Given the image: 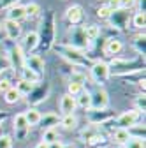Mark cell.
<instances>
[{"instance_id":"obj_3","label":"cell","mask_w":146,"mask_h":148,"mask_svg":"<svg viewBox=\"0 0 146 148\" xmlns=\"http://www.w3.org/2000/svg\"><path fill=\"white\" fill-rule=\"evenodd\" d=\"M92 78H93V81L95 83H104L107 78H109V74H111V69H109V65L106 64V62H95L93 65H92Z\"/></svg>"},{"instance_id":"obj_2","label":"cell","mask_w":146,"mask_h":148,"mask_svg":"<svg viewBox=\"0 0 146 148\" xmlns=\"http://www.w3.org/2000/svg\"><path fill=\"white\" fill-rule=\"evenodd\" d=\"M141 116V111L139 109H130V111H125V113H121L116 120L118 123V129H132L136 125V122L139 120Z\"/></svg>"},{"instance_id":"obj_37","label":"cell","mask_w":146,"mask_h":148,"mask_svg":"<svg viewBox=\"0 0 146 148\" xmlns=\"http://www.w3.org/2000/svg\"><path fill=\"white\" fill-rule=\"evenodd\" d=\"M137 106H139V108H143V109H144V97H143V99H139V101H137Z\"/></svg>"},{"instance_id":"obj_29","label":"cell","mask_w":146,"mask_h":148,"mask_svg":"<svg viewBox=\"0 0 146 148\" xmlns=\"http://www.w3.org/2000/svg\"><path fill=\"white\" fill-rule=\"evenodd\" d=\"M134 27L136 28H144V25H146V16H144V12H137L136 16H134Z\"/></svg>"},{"instance_id":"obj_13","label":"cell","mask_w":146,"mask_h":148,"mask_svg":"<svg viewBox=\"0 0 146 148\" xmlns=\"http://www.w3.org/2000/svg\"><path fill=\"white\" fill-rule=\"evenodd\" d=\"M123 49V44H121V41L120 39H107L106 41V46H104V53L106 55H118L120 51Z\"/></svg>"},{"instance_id":"obj_38","label":"cell","mask_w":146,"mask_h":148,"mask_svg":"<svg viewBox=\"0 0 146 148\" xmlns=\"http://www.w3.org/2000/svg\"><path fill=\"white\" fill-rule=\"evenodd\" d=\"M35 148H49V146H48V145H46V143H42V141H41V143H39V145H37V146H35Z\"/></svg>"},{"instance_id":"obj_10","label":"cell","mask_w":146,"mask_h":148,"mask_svg":"<svg viewBox=\"0 0 146 148\" xmlns=\"http://www.w3.org/2000/svg\"><path fill=\"white\" fill-rule=\"evenodd\" d=\"M70 37H72V48H76V49L85 48V46L88 44L86 37H85V32H83V28H72Z\"/></svg>"},{"instance_id":"obj_9","label":"cell","mask_w":146,"mask_h":148,"mask_svg":"<svg viewBox=\"0 0 146 148\" xmlns=\"http://www.w3.org/2000/svg\"><path fill=\"white\" fill-rule=\"evenodd\" d=\"M4 30H5V34H7V37H9L11 41H18V39H20V35H21V27H20V23H16V21L5 20Z\"/></svg>"},{"instance_id":"obj_19","label":"cell","mask_w":146,"mask_h":148,"mask_svg":"<svg viewBox=\"0 0 146 148\" xmlns=\"http://www.w3.org/2000/svg\"><path fill=\"white\" fill-rule=\"evenodd\" d=\"M21 79H25V81H28V83H39V79H41V76L37 72H33V71H30V69H27V67H23L21 71Z\"/></svg>"},{"instance_id":"obj_12","label":"cell","mask_w":146,"mask_h":148,"mask_svg":"<svg viewBox=\"0 0 146 148\" xmlns=\"http://www.w3.org/2000/svg\"><path fill=\"white\" fill-rule=\"evenodd\" d=\"M28 129H30V125H28V122H27V118H25L23 113H20V115L14 116V131H16L18 134H20V136H25Z\"/></svg>"},{"instance_id":"obj_1","label":"cell","mask_w":146,"mask_h":148,"mask_svg":"<svg viewBox=\"0 0 146 148\" xmlns=\"http://www.w3.org/2000/svg\"><path fill=\"white\" fill-rule=\"evenodd\" d=\"M107 104H109V97H107V92L104 88H95L90 94V108L92 109L102 111L107 108Z\"/></svg>"},{"instance_id":"obj_15","label":"cell","mask_w":146,"mask_h":148,"mask_svg":"<svg viewBox=\"0 0 146 148\" xmlns=\"http://www.w3.org/2000/svg\"><path fill=\"white\" fill-rule=\"evenodd\" d=\"M37 46H39V34L37 32H28L25 35V48H27V51H33Z\"/></svg>"},{"instance_id":"obj_30","label":"cell","mask_w":146,"mask_h":148,"mask_svg":"<svg viewBox=\"0 0 146 148\" xmlns=\"http://www.w3.org/2000/svg\"><path fill=\"white\" fill-rule=\"evenodd\" d=\"M85 81H86V76L83 72H72V76H70V83H78V85H85Z\"/></svg>"},{"instance_id":"obj_35","label":"cell","mask_w":146,"mask_h":148,"mask_svg":"<svg viewBox=\"0 0 146 148\" xmlns=\"http://www.w3.org/2000/svg\"><path fill=\"white\" fill-rule=\"evenodd\" d=\"M11 88H12V85H11L9 79H0V92H2V94H5V92L11 90Z\"/></svg>"},{"instance_id":"obj_17","label":"cell","mask_w":146,"mask_h":148,"mask_svg":"<svg viewBox=\"0 0 146 148\" xmlns=\"http://www.w3.org/2000/svg\"><path fill=\"white\" fill-rule=\"evenodd\" d=\"M14 88L20 92V95H30V92H33L35 85H33V83H28V81H25V79H20V81L16 83Z\"/></svg>"},{"instance_id":"obj_16","label":"cell","mask_w":146,"mask_h":148,"mask_svg":"<svg viewBox=\"0 0 146 148\" xmlns=\"http://www.w3.org/2000/svg\"><path fill=\"white\" fill-rule=\"evenodd\" d=\"M109 20L115 21V27L123 28V25L127 23V20H129V16H127V12H123V11H113V14H111Z\"/></svg>"},{"instance_id":"obj_34","label":"cell","mask_w":146,"mask_h":148,"mask_svg":"<svg viewBox=\"0 0 146 148\" xmlns=\"http://www.w3.org/2000/svg\"><path fill=\"white\" fill-rule=\"evenodd\" d=\"M0 148H12V138L7 134L0 136Z\"/></svg>"},{"instance_id":"obj_21","label":"cell","mask_w":146,"mask_h":148,"mask_svg":"<svg viewBox=\"0 0 146 148\" xmlns=\"http://www.w3.org/2000/svg\"><path fill=\"white\" fill-rule=\"evenodd\" d=\"M55 141H58V132H57V129H46L44 131V134H42V143H46V145H51V143H55Z\"/></svg>"},{"instance_id":"obj_5","label":"cell","mask_w":146,"mask_h":148,"mask_svg":"<svg viewBox=\"0 0 146 148\" xmlns=\"http://www.w3.org/2000/svg\"><path fill=\"white\" fill-rule=\"evenodd\" d=\"M60 51L63 53V57H65L67 60H70L72 64H76V65L86 64V58L81 55V51L76 49V48H72V46H60Z\"/></svg>"},{"instance_id":"obj_18","label":"cell","mask_w":146,"mask_h":148,"mask_svg":"<svg viewBox=\"0 0 146 148\" xmlns=\"http://www.w3.org/2000/svg\"><path fill=\"white\" fill-rule=\"evenodd\" d=\"M25 118H27V122H28V125L32 127V125H37L39 122H41V113L37 109H33V108H30L28 111H25Z\"/></svg>"},{"instance_id":"obj_11","label":"cell","mask_w":146,"mask_h":148,"mask_svg":"<svg viewBox=\"0 0 146 148\" xmlns=\"http://www.w3.org/2000/svg\"><path fill=\"white\" fill-rule=\"evenodd\" d=\"M65 18H67V20H69L72 25H78V23L83 20V9H81L79 5H72V7L67 9Z\"/></svg>"},{"instance_id":"obj_8","label":"cell","mask_w":146,"mask_h":148,"mask_svg":"<svg viewBox=\"0 0 146 148\" xmlns=\"http://www.w3.org/2000/svg\"><path fill=\"white\" fill-rule=\"evenodd\" d=\"M7 20L9 21H16V23H20L21 20H27V16H25V5H11L9 11H7Z\"/></svg>"},{"instance_id":"obj_22","label":"cell","mask_w":146,"mask_h":148,"mask_svg":"<svg viewBox=\"0 0 146 148\" xmlns=\"http://www.w3.org/2000/svg\"><path fill=\"white\" fill-rule=\"evenodd\" d=\"M20 97H21V95H20V92H18L14 86H12L11 90H7L5 94H4V99H5V102H7V104H16L18 101H20Z\"/></svg>"},{"instance_id":"obj_25","label":"cell","mask_w":146,"mask_h":148,"mask_svg":"<svg viewBox=\"0 0 146 148\" xmlns=\"http://www.w3.org/2000/svg\"><path fill=\"white\" fill-rule=\"evenodd\" d=\"M62 125H63V129H74L78 125V118L74 116V113H72V115H63Z\"/></svg>"},{"instance_id":"obj_36","label":"cell","mask_w":146,"mask_h":148,"mask_svg":"<svg viewBox=\"0 0 146 148\" xmlns=\"http://www.w3.org/2000/svg\"><path fill=\"white\" fill-rule=\"evenodd\" d=\"M49 148H63V143L62 141H55V143H51V145H48Z\"/></svg>"},{"instance_id":"obj_28","label":"cell","mask_w":146,"mask_h":148,"mask_svg":"<svg viewBox=\"0 0 146 148\" xmlns=\"http://www.w3.org/2000/svg\"><path fill=\"white\" fill-rule=\"evenodd\" d=\"M125 148H144V141L141 138H130L125 143Z\"/></svg>"},{"instance_id":"obj_33","label":"cell","mask_w":146,"mask_h":148,"mask_svg":"<svg viewBox=\"0 0 146 148\" xmlns=\"http://www.w3.org/2000/svg\"><path fill=\"white\" fill-rule=\"evenodd\" d=\"M116 2H118V7L121 11H129L130 7L136 5V0H116Z\"/></svg>"},{"instance_id":"obj_23","label":"cell","mask_w":146,"mask_h":148,"mask_svg":"<svg viewBox=\"0 0 146 148\" xmlns=\"http://www.w3.org/2000/svg\"><path fill=\"white\" fill-rule=\"evenodd\" d=\"M76 106H79L83 109H90V94L88 92H81L76 97Z\"/></svg>"},{"instance_id":"obj_24","label":"cell","mask_w":146,"mask_h":148,"mask_svg":"<svg viewBox=\"0 0 146 148\" xmlns=\"http://www.w3.org/2000/svg\"><path fill=\"white\" fill-rule=\"evenodd\" d=\"M41 12V7H39V4H35V2H30L28 5H25V16L27 18H35Z\"/></svg>"},{"instance_id":"obj_40","label":"cell","mask_w":146,"mask_h":148,"mask_svg":"<svg viewBox=\"0 0 146 148\" xmlns=\"http://www.w3.org/2000/svg\"><path fill=\"white\" fill-rule=\"evenodd\" d=\"M120 148H125V146H120Z\"/></svg>"},{"instance_id":"obj_7","label":"cell","mask_w":146,"mask_h":148,"mask_svg":"<svg viewBox=\"0 0 146 148\" xmlns=\"http://www.w3.org/2000/svg\"><path fill=\"white\" fill-rule=\"evenodd\" d=\"M76 109V97H72L69 94H65L62 99H60V111L63 115H72Z\"/></svg>"},{"instance_id":"obj_4","label":"cell","mask_w":146,"mask_h":148,"mask_svg":"<svg viewBox=\"0 0 146 148\" xmlns=\"http://www.w3.org/2000/svg\"><path fill=\"white\" fill-rule=\"evenodd\" d=\"M25 57H27V55H23V48L21 46H14L9 51V65L12 69L21 71L25 67Z\"/></svg>"},{"instance_id":"obj_39","label":"cell","mask_w":146,"mask_h":148,"mask_svg":"<svg viewBox=\"0 0 146 148\" xmlns=\"http://www.w3.org/2000/svg\"><path fill=\"white\" fill-rule=\"evenodd\" d=\"M0 32H2V23H0Z\"/></svg>"},{"instance_id":"obj_31","label":"cell","mask_w":146,"mask_h":148,"mask_svg":"<svg viewBox=\"0 0 146 148\" xmlns=\"http://www.w3.org/2000/svg\"><path fill=\"white\" fill-rule=\"evenodd\" d=\"M83 92V85H78V83H69V95H72V97H76V95H79Z\"/></svg>"},{"instance_id":"obj_32","label":"cell","mask_w":146,"mask_h":148,"mask_svg":"<svg viewBox=\"0 0 146 148\" xmlns=\"http://www.w3.org/2000/svg\"><path fill=\"white\" fill-rule=\"evenodd\" d=\"M97 134H99L97 127H90L88 131H86V129L83 131V138H85V141H90V139H93V138H95Z\"/></svg>"},{"instance_id":"obj_27","label":"cell","mask_w":146,"mask_h":148,"mask_svg":"<svg viewBox=\"0 0 146 148\" xmlns=\"http://www.w3.org/2000/svg\"><path fill=\"white\" fill-rule=\"evenodd\" d=\"M41 122H42V123H46V129H53L55 125L58 123V118L55 116V115H46L44 118L41 116Z\"/></svg>"},{"instance_id":"obj_26","label":"cell","mask_w":146,"mask_h":148,"mask_svg":"<svg viewBox=\"0 0 146 148\" xmlns=\"http://www.w3.org/2000/svg\"><path fill=\"white\" fill-rule=\"evenodd\" d=\"M111 14H113V9L109 7L107 4H106V5H100V7L97 9V16L100 18V20H109V18H111Z\"/></svg>"},{"instance_id":"obj_14","label":"cell","mask_w":146,"mask_h":148,"mask_svg":"<svg viewBox=\"0 0 146 148\" xmlns=\"http://www.w3.org/2000/svg\"><path fill=\"white\" fill-rule=\"evenodd\" d=\"M132 136H130V132L127 131V129H116L115 131V134H113V141L116 143V145H120V146H125V143L129 141Z\"/></svg>"},{"instance_id":"obj_20","label":"cell","mask_w":146,"mask_h":148,"mask_svg":"<svg viewBox=\"0 0 146 148\" xmlns=\"http://www.w3.org/2000/svg\"><path fill=\"white\" fill-rule=\"evenodd\" d=\"M83 32H85L86 41H95L97 37L100 35V28H99L97 25H88V27L83 28Z\"/></svg>"},{"instance_id":"obj_6","label":"cell","mask_w":146,"mask_h":148,"mask_svg":"<svg viewBox=\"0 0 146 148\" xmlns=\"http://www.w3.org/2000/svg\"><path fill=\"white\" fill-rule=\"evenodd\" d=\"M25 67L33 71V72H37V74H41L42 69H44V60L39 57V55H27L25 57Z\"/></svg>"}]
</instances>
